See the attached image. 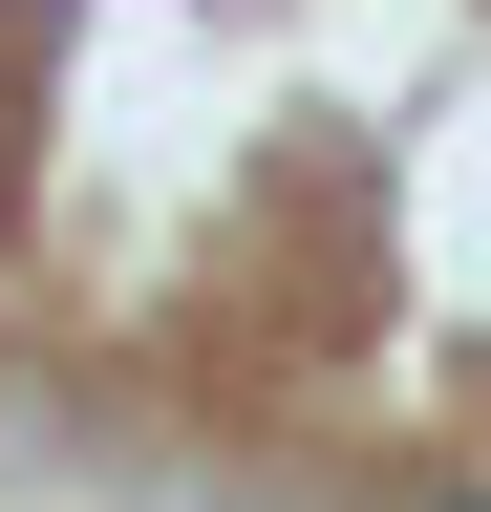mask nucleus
Here are the masks:
<instances>
[{"mask_svg":"<svg viewBox=\"0 0 491 512\" xmlns=\"http://www.w3.org/2000/svg\"><path fill=\"white\" fill-rule=\"evenodd\" d=\"M427 512H491V491H427Z\"/></svg>","mask_w":491,"mask_h":512,"instance_id":"obj_1","label":"nucleus"}]
</instances>
